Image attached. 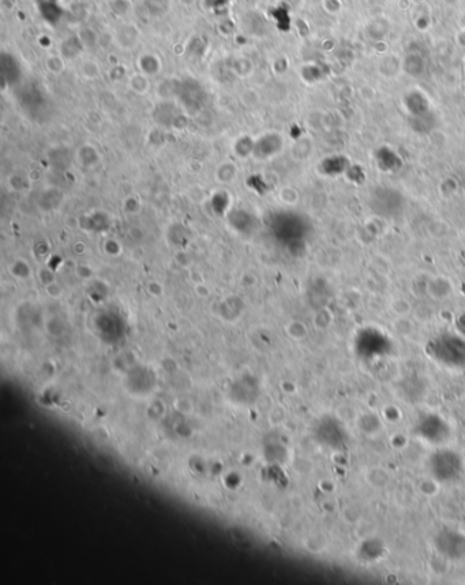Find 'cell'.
<instances>
[{
    "label": "cell",
    "mask_w": 465,
    "mask_h": 585,
    "mask_svg": "<svg viewBox=\"0 0 465 585\" xmlns=\"http://www.w3.org/2000/svg\"><path fill=\"white\" fill-rule=\"evenodd\" d=\"M366 480H367V483H369L370 486H373L375 489H382V487H385L386 484L389 483L390 476H389V474H388L384 468L375 467V468H371L367 471V474H366Z\"/></svg>",
    "instance_id": "6da1fadb"
},
{
    "label": "cell",
    "mask_w": 465,
    "mask_h": 585,
    "mask_svg": "<svg viewBox=\"0 0 465 585\" xmlns=\"http://www.w3.org/2000/svg\"><path fill=\"white\" fill-rule=\"evenodd\" d=\"M168 4H169V0H146V7L152 15L165 14Z\"/></svg>",
    "instance_id": "7a4b0ae2"
},
{
    "label": "cell",
    "mask_w": 465,
    "mask_h": 585,
    "mask_svg": "<svg viewBox=\"0 0 465 585\" xmlns=\"http://www.w3.org/2000/svg\"><path fill=\"white\" fill-rule=\"evenodd\" d=\"M419 490L424 495H435L438 493V484L434 483V480H422L419 484Z\"/></svg>",
    "instance_id": "3957f363"
},
{
    "label": "cell",
    "mask_w": 465,
    "mask_h": 585,
    "mask_svg": "<svg viewBox=\"0 0 465 585\" xmlns=\"http://www.w3.org/2000/svg\"><path fill=\"white\" fill-rule=\"evenodd\" d=\"M307 548L311 551H321L325 548V542L319 536H311L307 542Z\"/></svg>",
    "instance_id": "277c9868"
}]
</instances>
